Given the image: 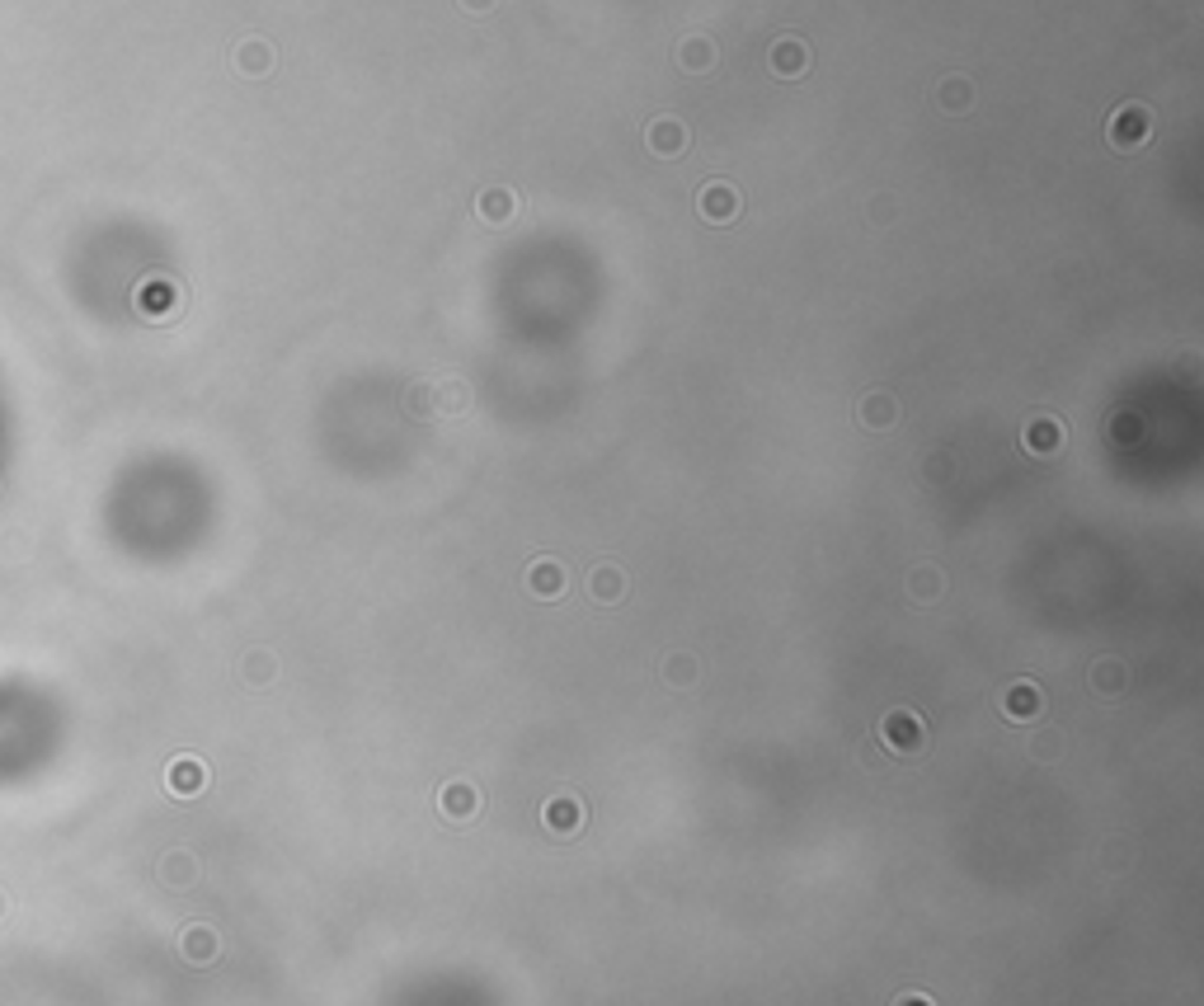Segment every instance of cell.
<instances>
[{"instance_id": "cell-1", "label": "cell", "mask_w": 1204, "mask_h": 1006, "mask_svg": "<svg viewBox=\"0 0 1204 1006\" xmlns=\"http://www.w3.org/2000/svg\"><path fill=\"white\" fill-rule=\"evenodd\" d=\"M880 743L890 752H899V758H913V752L927 748V724H922V715L908 706L890 710L885 720H880Z\"/></svg>"}, {"instance_id": "cell-2", "label": "cell", "mask_w": 1204, "mask_h": 1006, "mask_svg": "<svg viewBox=\"0 0 1204 1006\" xmlns=\"http://www.w3.org/2000/svg\"><path fill=\"white\" fill-rule=\"evenodd\" d=\"M1106 136H1110V146H1115V150H1138V146H1148V136H1152V109H1148V104H1120V109L1110 113Z\"/></svg>"}, {"instance_id": "cell-3", "label": "cell", "mask_w": 1204, "mask_h": 1006, "mask_svg": "<svg viewBox=\"0 0 1204 1006\" xmlns=\"http://www.w3.org/2000/svg\"><path fill=\"white\" fill-rule=\"evenodd\" d=\"M697 212L711 221V226H729V221L743 212V198H739V189H734V184L715 179V184H706V189L697 193Z\"/></svg>"}, {"instance_id": "cell-4", "label": "cell", "mask_w": 1204, "mask_h": 1006, "mask_svg": "<svg viewBox=\"0 0 1204 1006\" xmlns=\"http://www.w3.org/2000/svg\"><path fill=\"white\" fill-rule=\"evenodd\" d=\"M687 123H678V118H655V123L644 127V146L655 150L659 161H673V156H683L687 150Z\"/></svg>"}, {"instance_id": "cell-5", "label": "cell", "mask_w": 1204, "mask_h": 1006, "mask_svg": "<svg viewBox=\"0 0 1204 1006\" xmlns=\"http://www.w3.org/2000/svg\"><path fill=\"white\" fill-rule=\"evenodd\" d=\"M1021 447L1030 451V457H1054V451L1064 447V423L1054 419V414H1035V419L1021 428Z\"/></svg>"}, {"instance_id": "cell-6", "label": "cell", "mask_w": 1204, "mask_h": 1006, "mask_svg": "<svg viewBox=\"0 0 1204 1006\" xmlns=\"http://www.w3.org/2000/svg\"><path fill=\"white\" fill-rule=\"evenodd\" d=\"M541 823H546L556 837H575V832L584 828V804H579V795H556V800H546Z\"/></svg>"}, {"instance_id": "cell-7", "label": "cell", "mask_w": 1204, "mask_h": 1006, "mask_svg": "<svg viewBox=\"0 0 1204 1006\" xmlns=\"http://www.w3.org/2000/svg\"><path fill=\"white\" fill-rule=\"evenodd\" d=\"M1044 710V696L1035 682H1012L1007 692H1002V715L1007 720H1035Z\"/></svg>"}, {"instance_id": "cell-8", "label": "cell", "mask_w": 1204, "mask_h": 1006, "mask_svg": "<svg viewBox=\"0 0 1204 1006\" xmlns=\"http://www.w3.org/2000/svg\"><path fill=\"white\" fill-rule=\"evenodd\" d=\"M862 423L866 428H876V433H885V428H894L899 423V400H894L890 391H866V400H862Z\"/></svg>"}, {"instance_id": "cell-9", "label": "cell", "mask_w": 1204, "mask_h": 1006, "mask_svg": "<svg viewBox=\"0 0 1204 1006\" xmlns=\"http://www.w3.org/2000/svg\"><path fill=\"white\" fill-rule=\"evenodd\" d=\"M438 809L451 818V823H466V818L480 809L476 786H466V781H451V786H442L438 790Z\"/></svg>"}, {"instance_id": "cell-10", "label": "cell", "mask_w": 1204, "mask_h": 1006, "mask_svg": "<svg viewBox=\"0 0 1204 1006\" xmlns=\"http://www.w3.org/2000/svg\"><path fill=\"white\" fill-rule=\"evenodd\" d=\"M527 593H536V598H561L565 593V570L556 565V560H532L527 565Z\"/></svg>"}, {"instance_id": "cell-11", "label": "cell", "mask_w": 1204, "mask_h": 1006, "mask_svg": "<svg viewBox=\"0 0 1204 1006\" xmlns=\"http://www.w3.org/2000/svg\"><path fill=\"white\" fill-rule=\"evenodd\" d=\"M772 71H777V76H805L809 47L800 38H777L772 42Z\"/></svg>"}, {"instance_id": "cell-12", "label": "cell", "mask_w": 1204, "mask_h": 1006, "mask_svg": "<svg viewBox=\"0 0 1204 1006\" xmlns=\"http://www.w3.org/2000/svg\"><path fill=\"white\" fill-rule=\"evenodd\" d=\"M476 212H480V221L504 226V221H513V212H518V198H513V189H485L476 198Z\"/></svg>"}, {"instance_id": "cell-13", "label": "cell", "mask_w": 1204, "mask_h": 1006, "mask_svg": "<svg viewBox=\"0 0 1204 1006\" xmlns=\"http://www.w3.org/2000/svg\"><path fill=\"white\" fill-rule=\"evenodd\" d=\"M1087 682H1092V692H1101V696H1120L1124 687H1129V668H1124L1120 659H1101V664H1092Z\"/></svg>"}, {"instance_id": "cell-14", "label": "cell", "mask_w": 1204, "mask_h": 1006, "mask_svg": "<svg viewBox=\"0 0 1204 1006\" xmlns=\"http://www.w3.org/2000/svg\"><path fill=\"white\" fill-rule=\"evenodd\" d=\"M715 62H720V47H715L711 38H683L678 42V67L683 71H711Z\"/></svg>"}, {"instance_id": "cell-15", "label": "cell", "mask_w": 1204, "mask_h": 1006, "mask_svg": "<svg viewBox=\"0 0 1204 1006\" xmlns=\"http://www.w3.org/2000/svg\"><path fill=\"white\" fill-rule=\"evenodd\" d=\"M589 593L598 602H621V593H626V574L616 570V565H598V570L589 574Z\"/></svg>"}, {"instance_id": "cell-16", "label": "cell", "mask_w": 1204, "mask_h": 1006, "mask_svg": "<svg viewBox=\"0 0 1204 1006\" xmlns=\"http://www.w3.org/2000/svg\"><path fill=\"white\" fill-rule=\"evenodd\" d=\"M908 593H913L917 602H936L945 593V574L936 570V565H917V570L908 574Z\"/></svg>"}, {"instance_id": "cell-17", "label": "cell", "mask_w": 1204, "mask_h": 1006, "mask_svg": "<svg viewBox=\"0 0 1204 1006\" xmlns=\"http://www.w3.org/2000/svg\"><path fill=\"white\" fill-rule=\"evenodd\" d=\"M269 67H274V47H269V42H245V47H240V71H245V76H264Z\"/></svg>"}, {"instance_id": "cell-18", "label": "cell", "mask_w": 1204, "mask_h": 1006, "mask_svg": "<svg viewBox=\"0 0 1204 1006\" xmlns=\"http://www.w3.org/2000/svg\"><path fill=\"white\" fill-rule=\"evenodd\" d=\"M664 678H669L673 687H692V682H697V659H692V653H673L669 664H664Z\"/></svg>"}, {"instance_id": "cell-19", "label": "cell", "mask_w": 1204, "mask_h": 1006, "mask_svg": "<svg viewBox=\"0 0 1204 1006\" xmlns=\"http://www.w3.org/2000/svg\"><path fill=\"white\" fill-rule=\"evenodd\" d=\"M936 99H941L945 109H970V81H965V76H950V81H941Z\"/></svg>"}, {"instance_id": "cell-20", "label": "cell", "mask_w": 1204, "mask_h": 1006, "mask_svg": "<svg viewBox=\"0 0 1204 1006\" xmlns=\"http://www.w3.org/2000/svg\"><path fill=\"white\" fill-rule=\"evenodd\" d=\"M175 790H179V795L203 790V767H198V762H179V767H175Z\"/></svg>"}, {"instance_id": "cell-21", "label": "cell", "mask_w": 1204, "mask_h": 1006, "mask_svg": "<svg viewBox=\"0 0 1204 1006\" xmlns=\"http://www.w3.org/2000/svg\"><path fill=\"white\" fill-rule=\"evenodd\" d=\"M1059 743H1064V738L1054 734V729H1044V734H1035V743H1030V752H1035V758H1040V762H1054V758H1059Z\"/></svg>"}, {"instance_id": "cell-22", "label": "cell", "mask_w": 1204, "mask_h": 1006, "mask_svg": "<svg viewBox=\"0 0 1204 1006\" xmlns=\"http://www.w3.org/2000/svg\"><path fill=\"white\" fill-rule=\"evenodd\" d=\"M438 391H442L438 395L442 409H466V386H462V381H442Z\"/></svg>"}, {"instance_id": "cell-23", "label": "cell", "mask_w": 1204, "mask_h": 1006, "mask_svg": "<svg viewBox=\"0 0 1204 1006\" xmlns=\"http://www.w3.org/2000/svg\"><path fill=\"white\" fill-rule=\"evenodd\" d=\"M249 678H255V682L264 678V682H269V678H274V659H269V653H264V659H255V664H249Z\"/></svg>"}, {"instance_id": "cell-24", "label": "cell", "mask_w": 1204, "mask_h": 1006, "mask_svg": "<svg viewBox=\"0 0 1204 1006\" xmlns=\"http://www.w3.org/2000/svg\"><path fill=\"white\" fill-rule=\"evenodd\" d=\"M894 1006H936V1002H931L927 993H903V997H899V1002H894Z\"/></svg>"}, {"instance_id": "cell-25", "label": "cell", "mask_w": 1204, "mask_h": 1006, "mask_svg": "<svg viewBox=\"0 0 1204 1006\" xmlns=\"http://www.w3.org/2000/svg\"><path fill=\"white\" fill-rule=\"evenodd\" d=\"M490 5H494V0H462V10H471V14H485Z\"/></svg>"}]
</instances>
